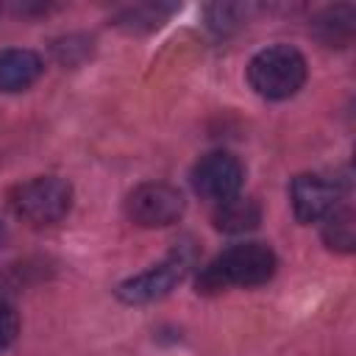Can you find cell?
Returning a JSON list of instances; mask_svg holds the SVG:
<instances>
[{"instance_id":"cell-8","label":"cell","mask_w":356,"mask_h":356,"mask_svg":"<svg viewBox=\"0 0 356 356\" xmlns=\"http://www.w3.org/2000/svg\"><path fill=\"white\" fill-rule=\"evenodd\" d=\"M42 75V58L25 47L0 50V89L22 92Z\"/></svg>"},{"instance_id":"cell-10","label":"cell","mask_w":356,"mask_h":356,"mask_svg":"<svg viewBox=\"0 0 356 356\" xmlns=\"http://www.w3.org/2000/svg\"><path fill=\"white\" fill-rule=\"evenodd\" d=\"M323 242L334 253H350L356 248V217L350 206H337L331 214L323 217Z\"/></svg>"},{"instance_id":"cell-1","label":"cell","mask_w":356,"mask_h":356,"mask_svg":"<svg viewBox=\"0 0 356 356\" xmlns=\"http://www.w3.org/2000/svg\"><path fill=\"white\" fill-rule=\"evenodd\" d=\"M278 259L264 242H239L214 256L197 275L200 295H217L228 286H261L275 275Z\"/></svg>"},{"instance_id":"cell-3","label":"cell","mask_w":356,"mask_h":356,"mask_svg":"<svg viewBox=\"0 0 356 356\" xmlns=\"http://www.w3.org/2000/svg\"><path fill=\"white\" fill-rule=\"evenodd\" d=\"M8 206L28 225H36V228L56 225L72 209V186L64 178L39 175V178H31L11 189Z\"/></svg>"},{"instance_id":"cell-2","label":"cell","mask_w":356,"mask_h":356,"mask_svg":"<svg viewBox=\"0 0 356 356\" xmlns=\"http://www.w3.org/2000/svg\"><path fill=\"white\" fill-rule=\"evenodd\" d=\"M248 83L267 100H286L306 83V58L289 44H270L250 58Z\"/></svg>"},{"instance_id":"cell-6","label":"cell","mask_w":356,"mask_h":356,"mask_svg":"<svg viewBox=\"0 0 356 356\" xmlns=\"http://www.w3.org/2000/svg\"><path fill=\"white\" fill-rule=\"evenodd\" d=\"M242 178H245L242 161L225 150H214V153H206L203 159H197L192 167V175H189L192 189L200 197L214 200V203H222V200L239 195Z\"/></svg>"},{"instance_id":"cell-5","label":"cell","mask_w":356,"mask_h":356,"mask_svg":"<svg viewBox=\"0 0 356 356\" xmlns=\"http://www.w3.org/2000/svg\"><path fill=\"white\" fill-rule=\"evenodd\" d=\"M186 200L181 189L164 181H147L128 192L125 214L139 228H167L184 217Z\"/></svg>"},{"instance_id":"cell-13","label":"cell","mask_w":356,"mask_h":356,"mask_svg":"<svg viewBox=\"0 0 356 356\" xmlns=\"http://www.w3.org/2000/svg\"><path fill=\"white\" fill-rule=\"evenodd\" d=\"M17 331H19V317H17L14 306L0 300V350L17 339Z\"/></svg>"},{"instance_id":"cell-9","label":"cell","mask_w":356,"mask_h":356,"mask_svg":"<svg viewBox=\"0 0 356 356\" xmlns=\"http://www.w3.org/2000/svg\"><path fill=\"white\" fill-rule=\"evenodd\" d=\"M211 222L217 231L222 234H248L253 228H259L261 222V209L253 197H228L222 203H217L214 214H211Z\"/></svg>"},{"instance_id":"cell-12","label":"cell","mask_w":356,"mask_h":356,"mask_svg":"<svg viewBox=\"0 0 356 356\" xmlns=\"http://www.w3.org/2000/svg\"><path fill=\"white\" fill-rule=\"evenodd\" d=\"M170 11H172V6H134V8L122 11L117 25H122L128 31H150V28H159Z\"/></svg>"},{"instance_id":"cell-14","label":"cell","mask_w":356,"mask_h":356,"mask_svg":"<svg viewBox=\"0 0 356 356\" xmlns=\"http://www.w3.org/2000/svg\"><path fill=\"white\" fill-rule=\"evenodd\" d=\"M6 245V225H3V220H0V248Z\"/></svg>"},{"instance_id":"cell-4","label":"cell","mask_w":356,"mask_h":356,"mask_svg":"<svg viewBox=\"0 0 356 356\" xmlns=\"http://www.w3.org/2000/svg\"><path fill=\"white\" fill-rule=\"evenodd\" d=\"M192 256L195 253L189 245H178L164 261L153 264L150 270H145L134 278H125L117 286V298L122 303H131V306H142V303H153V300L167 298L184 281V275L192 264Z\"/></svg>"},{"instance_id":"cell-11","label":"cell","mask_w":356,"mask_h":356,"mask_svg":"<svg viewBox=\"0 0 356 356\" xmlns=\"http://www.w3.org/2000/svg\"><path fill=\"white\" fill-rule=\"evenodd\" d=\"M317 36L328 47H345L353 36V6H337L325 8L314 22Z\"/></svg>"},{"instance_id":"cell-7","label":"cell","mask_w":356,"mask_h":356,"mask_svg":"<svg viewBox=\"0 0 356 356\" xmlns=\"http://www.w3.org/2000/svg\"><path fill=\"white\" fill-rule=\"evenodd\" d=\"M342 195H345L342 181H337V178L331 181L328 175H317V172L295 175L292 186H289V200H292V211H295L298 222L323 220L337 206H342Z\"/></svg>"}]
</instances>
